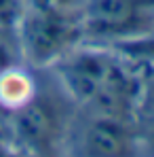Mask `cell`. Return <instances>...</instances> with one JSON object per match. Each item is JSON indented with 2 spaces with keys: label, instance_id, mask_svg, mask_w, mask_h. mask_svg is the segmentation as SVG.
Wrapping results in <instances>:
<instances>
[{
  "label": "cell",
  "instance_id": "ba28073f",
  "mask_svg": "<svg viewBox=\"0 0 154 157\" xmlns=\"http://www.w3.org/2000/svg\"><path fill=\"white\" fill-rule=\"evenodd\" d=\"M0 157H21L19 149L6 136H0Z\"/></svg>",
  "mask_w": 154,
  "mask_h": 157
},
{
  "label": "cell",
  "instance_id": "7c38bea8",
  "mask_svg": "<svg viewBox=\"0 0 154 157\" xmlns=\"http://www.w3.org/2000/svg\"><path fill=\"white\" fill-rule=\"evenodd\" d=\"M152 157H154V155H152Z\"/></svg>",
  "mask_w": 154,
  "mask_h": 157
},
{
  "label": "cell",
  "instance_id": "7a4b0ae2",
  "mask_svg": "<svg viewBox=\"0 0 154 157\" xmlns=\"http://www.w3.org/2000/svg\"><path fill=\"white\" fill-rule=\"evenodd\" d=\"M61 153L66 157H150V144L133 119L76 110Z\"/></svg>",
  "mask_w": 154,
  "mask_h": 157
},
{
  "label": "cell",
  "instance_id": "6da1fadb",
  "mask_svg": "<svg viewBox=\"0 0 154 157\" xmlns=\"http://www.w3.org/2000/svg\"><path fill=\"white\" fill-rule=\"evenodd\" d=\"M49 77L51 85H36L26 102L6 115L4 134L19 151H61L66 142L76 106L51 72Z\"/></svg>",
  "mask_w": 154,
  "mask_h": 157
},
{
  "label": "cell",
  "instance_id": "8992f818",
  "mask_svg": "<svg viewBox=\"0 0 154 157\" xmlns=\"http://www.w3.org/2000/svg\"><path fill=\"white\" fill-rule=\"evenodd\" d=\"M26 13V0H0V30L15 32Z\"/></svg>",
  "mask_w": 154,
  "mask_h": 157
},
{
  "label": "cell",
  "instance_id": "5b68a950",
  "mask_svg": "<svg viewBox=\"0 0 154 157\" xmlns=\"http://www.w3.org/2000/svg\"><path fill=\"white\" fill-rule=\"evenodd\" d=\"M23 59H21V53L17 47V38H15V32H4L0 30V77L17 66H21Z\"/></svg>",
  "mask_w": 154,
  "mask_h": 157
},
{
  "label": "cell",
  "instance_id": "52a82bcc",
  "mask_svg": "<svg viewBox=\"0 0 154 157\" xmlns=\"http://www.w3.org/2000/svg\"><path fill=\"white\" fill-rule=\"evenodd\" d=\"M80 6H82V0H26V9L51 11L63 15H78Z\"/></svg>",
  "mask_w": 154,
  "mask_h": 157
},
{
  "label": "cell",
  "instance_id": "9c48e42d",
  "mask_svg": "<svg viewBox=\"0 0 154 157\" xmlns=\"http://www.w3.org/2000/svg\"><path fill=\"white\" fill-rule=\"evenodd\" d=\"M21 157H66L61 151H19Z\"/></svg>",
  "mask_w": 154,
  "mask_h": 157
},
{
  "label": "cell",
  "instance_id": "30bf717a",
  "mask_svg": "<svg viewBox=\"0 0 154 157\" xmlns=\"http://www.w3.org/2000/svg\"><path fill=\"white\" fill-rule=\"evenodd\" d=\"M141 4H144V6H148L150 11H154V0H141Z\"/></svg>",
  "mask_w": 154,
  "mask_h": 157
},
{
  "label": "cell",
  "instance_id": "277c9868",
  "mask_svg": "<svg viewBox=\"0 0 154 157\" xmlns=\"http://www.w3.org/2000/svg\"><path fill=\"white\" fill-rule=\"evenodd\" d=\"M78 24L84 43L123 45L154 28V11L141 0H82Z\"/></svg>",
  "mask_w": 154,
  "mask_h": 157
},
{
  "label": "cell",
  "instance_id": "3957f363",
  "mask_svg": "<svg viewBox=\"0 0 154 157\" xmlns=\"http://www.w3.org/2000/svg\"><path fill=\"white\" fill-rule=\"evenodd\" d=\"M21 59L32 70H45L82 40L78 15L26 9L15 28Z\"/></svg>",
  "mask_w": 154,
  "mask_h": 157
},
{
  "label": "cell",
  "instance_id": "8fae6325",
  "mask_svg": "<svg viewBox=\"0 0 154 157\" xmlns=\"http://www.w3.org/2000/svg\"><path fill=\"white\" fill-rule=\"evenodd\" d=\"M0 136H6V134H4V128H2V125H0Z\"/></svg>",
  "mask_w": 154,
  "mask_h": 157
}]
</instances>
